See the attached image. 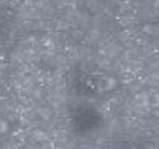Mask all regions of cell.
I'll return each instance as SVG.
<instances>
[{
  "instance_id": "2",
  "label": "cell",
  "mask_w": 159,
  "mask_h": 149,
  "mask_svg": "<svg viewBox=\"0 0 159 149\" xmlns=\"http://www.w3.org/2000/svg\"><path fill=\"white\" fill-rule=\"evenodd\" d=\"M72 121L78 130H92L100 122V114L89 105H78L73 111Z\"/></svg>"
},
{
  "instance_id": "1",
  "label": "cell",
  "mask_w": 159,
  "mask_h": 149,
  "mask_svg": "<svg viewBox=\"0 0 159 149\" xmlns=\"http://www.w3.org/2000/svg\"><path fill=\"white\" fill-rule=\"evenodd\" d=\"M113 81L107 76H102L99 73H88L78 72L73 78L72 87L78 95H99L111 89Z\"/></svg>"
}]
</instances>
